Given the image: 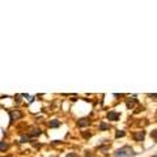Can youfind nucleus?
Returning a JSON list of instances; mask_svg holds the SVG:
<instances>
[{"instance_id":"20e7f679","label":"nucleus","mask_w":157,"mask_h":157,"mask_svg":"<svg viewBox=\"0 0 157 157\" xmlns=\"http://www.w3.org/2000/svg\"><path fill=\"white\" fill-rule=\"evenodd\" d=\"M107 119L113 121V122H117L118 119H119V113H117V111H110V113H107Z\"/></svg>"},{"instance_id":"7ed1b4c3","label":"nucleus","mask_w":157,"mask_h":157,"mask_svg":"<svg viewBox=\"0 0 157 157\" xmlns=\"http://www.w3.org/2000/svg\"><path fill=\"white\" fill-rule=\"evenodd\" d=\"M132 137H134V140H136V141H143L144 137H145V131H143V130L136 131V132H134Z\"/></svg>"},{"instance_id":"6e6552de","label":"nucleus","mask_w":157,"mask_h":157,"mask_svg":"<svg viewBox=\"0 0 157 157\" xmlns=\"http://www.w3.org/2000/svg\"><path fill=\"white\" fill-rule=\"evenodd\" d=\"M60 126V122L56 121V119H52L48 122V127H51V128H54V127H59Z\"/></svg>"},{"instance_id":"0eeeda50","label":"nucleus","mask_w":157,"mask_h":157,"mask_svg":"<svg viewBox=\"0 0 157 157\" xmlns=\"http://www.w3.org/2000/svg\"><path fill=\"white\" fill-rule=\"evenodd\" d=\"M9 149V144L6 143V141H0V151L2 152H6Z\"/></svg>"},{"instance_id":"f257e3e1","label":"nucleus","mask_w":157,"mask_h":157,"mask_svg":"<svg viewBox=\"0 0 157 157\" xmlns=\"http://www.w3.org/2000/svg\"><path fill=\"white\" fill-rule=\"evenodd\" d=\"M136 156V152H134V149L131 147H122L121 149H118L115 152V157H134Z\"/></svg>"},{"instance_id":"1a4fd4ad","label":"nucleus","mask_w":157,"mask_h":157,"mask_svg":"<svg viewBox=\"0 0 157 157\" xmlns=\"http://www.w3.org/2000/svg\"><path fill=\"white\" fill-rule=\"evenodd\" d=\"M110 128V124L107 123H101L100 124V131H105V130H109Z\"/></svg>"},{"instance_id":"423d86ee","label":"nucleus","mask_w":157,"mask_h":157,"mask_svg":"<svg viewBox=\"0 0 157 157\" xmlns=\"http://www.w3.org/2000/svg\"><path fill=\"white\" fill-rule=\"evenodd\" d=\"M29 135H30V136H39V135H41V130L37 128V127H32Z\"/></svg>"},{"instance_id":"f8f14e48","label":"nucleus","mask_w":157,"mask_h":157,"mask_svg":"<svg viewBox=\"0 0 157 157\" xmlns=\"http://www.w3.org/2000/svg\"><path fill=\"white\" fill-rule=\"evenodd\" d=\"M151 136H152V137H153V139H155V140H157V130H155V131H152V132H151Z\"/></svg>"},{"instance_id":"4468645a","label":"nucleus","mask_w":157,"mask_h":157,"mask_svg":"<svg viewBox=\"0 0 157 157\" xmlns=\"http://www.w3.org/2000/svg\"><path fill=\"white\" fill-rule=\"evenodd\" d=\"M149 98H157V94H148Z\"/></svg>"},{"instance_id":"2eb2a0df","label":"nucleus","mask_w":157,"mask_h":157,"mask_svg":"<svg viewBox=\"0 0 157 157\" xmlns=\"http://www.w3.org/2000/svg\"><path fill=\"white\" fill-rule=\"evenodd\" d=\"M155 157H157V156H155Z\"/></svg>"},{"instance_id":"ddd939ff","label":"nucleus","mask_w":157,"mask_h":157,"mask_svg":"<svg viewBox=\"0 0 157 157\" xmlns=\"http://www.w3.org/2000/svg\"><path fill=\"white\" fill-rule=\"evenodd\" d=\"M66 157H80V156H78L77 153H73V152H72V153H68Z\"/></svg>"},{"instance_id":"f03ea898","label":"nucleus","mask_w":157,"mask_h":157,"mask_svg":"<svg viewBox=\"0 0 157 157\" xmlns=\"http://www.w3.org/2000/svg\"><path fill=\"white\" fill-rule=\"evenodd\" d=\"M9 117H11V122H14V121H18L22 118V113L20 110H11L9 111Z\"/></svg>"},{"instance_id":"9d476101","label":"nucleus","mask_w":157,"mask_h":157,"mask_svg":"<svg viewBox=\"0 0 157 157\" xmlns=\"http://www.w3.org/2000/svg\"><path fill=\"white\" fill-rule=\"evenodd\" d=\"M135 104H136V100H132V101H127V102H126V105H127V107H128V109H130V107L132 109V107L135 106Z\"/></svg>"},{"instance_id":"39448f33","label":"nucleus","mask_w":157,"mask_h":157,"mask_svg":"<svg viewBox=\"0 0 157 157\" xmlns=\"http://www.w3.org/2000/svg\"><path fill=\"white\" fill-rule=\"evenodd\" d=\"M89 124H90V121L88 119V118H81V119L77 121V126L81 127V128H82V127H88Z\"/></svg>"},{"instance_id":"9b49d317","label":"nucleus","mask_w":157,"mask_h":157,"mask_svg":"<svg viewBox=\"0 0 157 157\" xmlns=\"http://www.w3.org/2000/svg\"><path fill=\"white\" fill-rule=\"evenodd\" d=\"M124 135H126V132H124V131H121V130H119V131H117V134H115V137L118 139V137H123Z\"/></svg>"}]
</instances>
